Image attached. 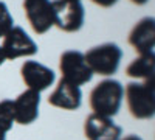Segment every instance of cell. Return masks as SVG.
I'll list each match as a JSON object with an SVG mask.
<instances>
[{
  "mask_svg": "<svg viewBox=\"0 0 155 140\" xmlns=\"http://www.w3.org/2000/svg\"><path fill=\"white\" fill-rule=\"evenodd\" d=\"M121 58H123L121 48L112 42L93 47L84 55V59L92 70V73H98L101 76H110L116 73Z\"/></svg>",
  "mask_w": 155,
  "mask_h": 140,
  "instance_id": "3957f363",
  "label": "cell"
},
{
  "mask_svg": "<svg viewBox=\"0 0 155 140\" xmlns=\"http://www.w3.org/2000/svg\"><path fill=\"white\" fill-rule=\"evenodd\" d=\"M124 87L116 80H104L98 83L90 92V108L93 114L112 118L121 108Z\"/></svg>",
  "mask_w": 155,
  "mask_h": 140,
  "instance_id": "6da1fadb",
  "label": "cell"
},
{
  "mask_svg": "<svg viewBox=\"0 0 155 140\" xmlns=\"http://www.w3.org/2000/svg\"><path fill=\"white\" fill-rule=\"evenodd\" d=\"M23 9L34 33L45 34L54 25L51 0H23Z\"/></svg>",
  "mask_w": 155,
  "mask_h": 140,
  "instance_id": "8992f818",
  "label": "cell"
},
{
  "mask_svg": "<svg viewBox=\"0 0 155 140\" xmlns=\"http://www.w3.org/2000/svg\"><path fill=\"white\" fill-rule=\"evenodd\" d=\"M84 134L88 140H120L123 128L109 117L90 114L84 123Z\"/></svg>",
  "mask_w": 155,
  "mask_h": 140,
  "instance_id": "9c48e42d",
  "label": "cell"
},
{
  "mask_svg": "<svg viewBox=\"0 0 155 140\" xmlns=\"http://www.w3.org/2000/svg\"><path fill=\"white\" fill-rule=\"evenodd\" d=\"M0 140H6V132L0 131Z\"/></svg>",
  "mask_w": 155,
  "mask_h": 140,
  "instance_id": "ffe728a7",
  "label": "cell"
},
{
  "mask_svg": "<svg viewBox=\"0 0 155 140\" xmlns=\"http://www.w3.org/2000/svg\"><path fill=\"white\" fill-rule=\"evenodd\" d=\"M129 44H130L140 55L153 53L155 45V20L153 17L141 19L129 34Z\"/></svg>",
  "mask_w": 155,
  "mask_h": 140,
  "instance_id": "8fae6325",
  "label": "cell"
},
{
  "mask_svg": "<svg viewBox=\"0 0 155 140\" xmlns=\"http://www.w3.org/2000/svg\"><path fill=\"white\" fill-rule=\"evenodd\" d=\"M153 73H155V55L153 53L140 55L126 69V75L135 80L153 81Z\"/></svg>",
  "mask_w": 155,
  "mask_h": 140,
  "instance_id": "4fadbf2b",
  "label": "cell"
},
{
  "mask_svg": "<svg viewBox=\"0 0 155 140\" xmlns=\"http://www.w3.org/2000/svg\"><path fill=\"white\" fill-rule=\"evenodd\" d=\"M37 44L22 27H12L3 37L2 52L5 59H17L20 56H33L37 53Z\"/></svg>",
  "mask_w": 155,
  "mask_h": 140,
  "instance_id": "52a82bcc",
  "label": "cell"
},
{
  "mask_svg": "<svg viewBox=\"0 0 155 140\" xmlns=\"http://www.w3.org/2000/svg\"><path fill=\"white\" fill-rule=\"evenodd\" d=\"M126 100L134 118L149 120L155 115V86L153 81L129 83L126 86Z\"/></svg>",
  "mask_w": 155,
  "mask_h": 140,
  "instance_id": "7a4b0ae2",
  "label": "cell"
},
{
  "mask_svg": "<svg viewBox=\"0 0 155 140\" xmlns=\"http://www.w3.org/2000/svg\"><path fill=\"white\" fill-rule=\"evenodd\" d=\"M39 104H41V94L36 90L22 92L14 101H12V109H14V121L19 125H31L39 117Z\"/></svg>",
  "mask_w": 155,
  "mask_h": 140,
  "instance_id": "30bf717a",
  "label": "cell"
},
{
  "mask_svg": "<svg viewBox=\"0 0 155 140\" xmlns=\"http://www.w3.org/2000/svg\"><path fill=\"white\" fill-rule=\"evenodd\" d=\"M14 20H12V16L6 6L5 2H0V37H5V34L14 27Z\"/></svg>",
  "mask_w": 155,
  "mask_h": 140,
  "instance_id": "9a60e30c",
  "label": "cell"
},
{
  "mask_svg": "<svg viewBox=\"0 0 155 140\" xmlns=\"http://www.w3.org/2000/svg\"><path fill=\"white\" fill-rule=\"evenodd\" d=\"M59 70L62 73V80L74 86L87 84L92 80V70L87 66L84 59V53L78 50H67L61 55L59 59Z\"/></svg>",
  "mask_w": 155,
  "mask_h": 140,
  "instance_id": "277c9868",
  "label": "cell"
},
{
  "mask_svg": "<svg viewBox=\"0 0 155 140\" xmlns=\"http://www.w3.org/2000/svg\"><path fill=\"white\" fill-rule=\"evenodd\" d=\"M5 62V55H3V52H2V47H0V66H2Z\"/></svg>",
  "mask_w": 155,
  "mask_h": 140,
  "instance_id": "d6986e66",
  "label": "cell"
},
{
  "mask_svg": "<svg viewBox=\"0 0 155 140\" xmlns=\"http://www.w3.org/2000/svg\"><path fill=\"white\" fill-rule=\"evenodd\" d=\"M132 3H135V5H146L149 0H130Z\"/></svg>",
  "mask_w": 155,
  "mask_h": 140,
  "instance_id": "ac0fdd59",
  "label": "cell"
},
{
  "mask_svg": "<svg viewBox=\"0 0 155 140\" xmlns=\"http://www.w3.org/2000/svg\"><path fill=\"white\" fill-rule=\"evenodd\" d=\"M54 25L67 33L79 31L84 25V6L81 2H70V0H54Z\"/></svg>",
  "mask_w": 155,
  "mask_h": 140,
  "instance_id": "5b68a950",
  "label": "cell"
},
{
  "mask_svg": "<svg viewBox=\"0 0 155 140\" xmlns=\"http://www.w3.org/2000/svg\"><path fill=\"white\" fill-rule=\"evenodd\" d=\"M20 75L23 83L28 86V89L36 90L39 94L48 89L56 80L54 72L37 61H25L20 67Z\"/></svg>",
  "mask_w": 155,
  "mask_h": 140,
  "instance_id": "ba28073f",
  "label": "cell"
},
{
  "mask_svg": "<svg viewBox=\"0 0 155 140\" xmlns=\"http://www.w3.org/2000/svg\"><path fill=\"white\" fill-rule=\"evenodd\" d=\"M121 140H143V138L138 137V135H135V134H130V135H126V137L121 138Z\"/></svg>",
  "mask_w": 155,
  "mask_h": 140,
  "instance_id": "e0dca14e",
  "label": "cell"
},
{
  "mask_svg": "<svg viewBox=\"0 0 155 140\" xmlns=\"http://www.w3.org/2000/svg\"><path fill=\"white\" fill-rule=\"evenodd\" d=\"M70 2H81V0H70Z\"/></svg>",
  "mask_w": 155,
  "mask_h": 140,
  "instance_id": "44dd1931",
  "label": "cell"
},
{
  "mask_svg": "<svg viewBox=\"0 0 155 140\" xmlns=\"http://www.w3.org/2000/svg\"><path fill=\"white\" fill-rule=\"evenodd\" d=\"M92 2L98 6H102V8H110L118 2V0H92Z\"/></svg>",
  "mask_w": 155,
  "mask_h": 140,
  "instance_id": "2e32d148",
  "label": "cell"
},
{
  "mask_svg": "<svg viewBox=\"0 0 155 140\" xmlns=\"http://www.w3.org/2000/svg\"><path fill=\"white\" fill-rule=\"evenodd\" d=\"M48 103L54 108L59 109H65V111H76L81 108L82 103V92L81 87H78L74 84H70L67 81L61 80L56 86V89L53 90L48 97Z\"/></svg>",
  "mask_w": 155,
  "mask_h": 140,
  "instance_id": "7c38bea8",
  "label": "cell"
},
{
  "mask_svg": "<svg viewBox=\"0 0 155 140\" xmlns=\"http://www.w3.org/2000/svg\"><path fill=\"white\" fill-rule=\"evenodd\" d=\"M14 125V109H12V100L0 101V131L8 132Z\"/></svg>",
  "mask_w": 155,
  "mask_h": 140,
  "instance_id": "5bb4252c",
  "label": "cell"
}]
</instances>
